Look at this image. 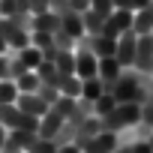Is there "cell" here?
I'll list each match as a JSON object with an SVG mask.
<instances>
[{
  "label": "cell",
  "instance_id": "obj_4",
  "mask_svg": "<svg viewBox=\"0 0 153 153\" xmlns=\"http://www.w3.org/2000/svg\"><path fill=\"white\" fill-rule=\"evenodd\" d=\"M135 45H138V33L126 30L117 36V48H114V60L120 63V69H132L135 63Z\"/></svg>",
  "mask_w": 153,
  "mask_h": 153
},
{
  "label": "cell",
  "instance_id": "obj_33",
  "mask_svg": "<svg viewBox=\"0 0 153 153\" xmlns=\"http://www.w3.org/2000/svg\"><path fill=\"white\" fill-rule=\"evenodd\" d=\"M27 3H30V12H33V15H39V12H48L51 0H27Z\"/></svg>",
  "mask_w": 153,
  "mask_h": 153
},
{
  "label": "cell",
  "instance_id": "obj_40",
  "mask_svg": "<svg viewBox=\"0 0 153 153\" xmlns=\"http://www.w3.org/2000/svg\"><path fill=\"white\" fill-rule=\"evenodd\" d=\"M114 153H129V147H117V150H114Z\"/></svg>",
  "mask_w": 153,
  "mask_h": 153
},
{
  "label": "cell",
  "instance_id": "obj_9",
  "mask_svg": "<svg viewBox=\"0 0 153 153\" xmlns=\"http://www.w3.org/2000/svg\"><path fill=\"white\" fill-rule=\"evenodd\" d=\"M15 108L18 111H24V114H30V117H42L51 105L39 96V93H18V99H15Z\"/></svg>",
  "mask_w": 153,
  "mask_h": 153
},
{
  "label": "cell",
  "instance_id": "obj_30",
  "mask_svg": "<svg viewBox=\"0 0 153 153\" xmlns=\"http://www.w3.org/2000/svg\"><path fill=\"white\" fill-rule=\"evenodd\" d=\"M90 9L99 12L102 18H108V15L114 12V0H90Z\"/></svg>",
  "mask_w": 153,
  "mask_h": 153
},
{
  "label": "cell",
  "instance_id": "obj_20",
  "mask_svg": "<svg viewBox=\"0 0 153 153\" xmlns=\"http://www.w3.org/2000/svg\"><path fill=\"white\" fill-rule=\"evenodd\" d=\"M102 93H105V90H102V81H99V75H96V78H87V81H81V96H84V99L96 102Z\"/></svg>",
  "mask_w": 153,
  "mask_h": 153
},
{
  "label": "cell",
  "instance_id": "obj_23",
  "mask_svg": "<svg viewBox=\"0 0 153 153\" xmlns=\"http://www.w3.org/2000/svg\"><path fill=\"white\" fill-rule=\"evenodd\" d=\"M114 105H117L114 93H102V96H99V99L93 102V114H96V117H105V114H108V111H111Z\"/></svg>",
  "mask_w": 153,
  "mask_h": 153
},
{
  "label": "cell",
  "instance_id": "obj_37",
  "mask_svg": "<svg viewBox=\"0 0 153 153\" xmlns=\"http://www.w3.org/2000/svg\"><path fill=\"white\" fill-rule=\"evenodd\" d=\"M57 153H81L75 144H63V147H57Z\"/></svg>",
  "mask_w": 153,
  "mask_h": 153
},
{
  "label": "cell",
  "instance_id": "obj_15",
  "mask_svg": "<svg viewBox=\"0 0 153 153\" xmlns=\"http://www.w3.org/2000/svg\"><path fill=\"white\" fill-rule=\"evenodd\" d=\"M60 27V18L48 9V12H39V15H33V27L30 30H39V33H54Z\"/></svg>",
  "mask_w": 153,
  "mask_h": 153
},
{
  "label": "cell",
  "instance_id": "obj_38",
  "mask_svg": "<svg viewBox=\"0 0 153 153\" xmlns=\"http://www.w3.org/2000/svg\"><path fill=\"white\" fill-rule=\"evenodd\" d=\"M3 141H6V126L0 123V147H3Z\"/></svg>",
  "mask_w": 153,
  "mask_h": 153
},
{
  "label": "cell",
  "instance_id": "obj_24",
  "mask_svg": "<svg viewBox=\"0 0 153 153\" xmlns=\"http://www.w3.org/2000/svg\"><path fill=\"white\" fill-rule=\"evenodd\" d=\"M51 39H54V45H57L60 51H75V39H72L63 27H57V30L51 33Z\"/></svg>",
  "mask_w": 153,
  "mask_h": 153
},
{
  "label": "cell",
  "instance_id": "obj_26",
  "mask_svg": "<svg viewBox=\"0 0 153 153\" xmlns=\"http://www.w3.org/2000/svg\"><path fill=\"white\" fill-rule=\"evenodd\" d=\"M27 153H57V144L54 141H48V138H33V144L27 147Z\"/></svg>",
  "mask_w": 153,
  "mask_h": 153
},
{
  "label": "cell",
  "instance_id": "obj_2",
  "mask_svg": "<svg viewBox=\"0 0 153 153\" xmlns=\"http://www.w3.org/2000/svg\"><path fill=\"white\" fill-rule=\"evenodd\" d=\"M102 123V132H120L126 126H135L141 123V105L138 102H117L105 117H99Z\"/></svg>",
  "mask_w": 153,
  "mask_h": 153
},
{
  "label": "cell",
  "instance_id": "obj_7",
  "mask_svg": "<svg viewBox=\"0 0 153 153\" xmlns=\"http://www.w3.org/2000/svg\"><path fill=\"white\" fill-rule=\"evenodd\" d=\"M0 36L6 39V45H9L12 51H21V48H27V45H30V30L15 27L9 18H0Z\"/></svg>",
  "mask_w": 153,
  "mask_h": 153
},
{
  "label": "cell",
  "instance_id": "obj_42",
  "mask_svg": "<svg viewBox=\"0 0 153 153\" xmlns=\"http://www.w3.org/2000/svg\"><path fill=\"white\" fill-rule=\"evenodd\" d=\"M24 153H27V150H24Z\"/></svg>",
  "mask_w": 153,
  "mask_h": 153
},
{
  "label": "cell",
  "instance_id": "obj_29",
  "mask_svg": "<svg viewBox=\"0 0 153 153\" xmlns=\"http://www.w3.org/2000/svg\"><path fill=\"white\" fill-rule=\"evenodd\" d=\"M30 45H36V48L42 51V48H51V45H54V39H51V33H39V30H30Z\"/></svg>",
  "mask_w": 153,
  "mask_h": 153
},
{
  "label": "cell",
  "instance_id": "obj_22",
  "mask_svg": "<svg viewBox=\"0 0 153 153\" xmlns=\"http://www.w3.org/2000/svg\"><path fill=\"white\" fill-rule=\"evenodd\" d=\"M15 99H18V87H15V81L3 78V81H0V105H15Z\"/></svg>",
  "mask_w": 153,
  "mask_h": 153
},
{
  "label": "cell",
  "instance_id": "obj_3",
  "mask_svg": "<svg viewBox=\"0 0 153 153\" xmlns=\"http://www.w3.org/2000/svg\"><path fill=\"white\" fill-rule=\"evenodd\" d=\"M96 72H99V57L87 45L75 42V75H78L81 81H87V78H96Z\"/></svg>",
  "mask_w": 153,
  "mask_h": 153
},
{
  "label": "cell",
  "instance_id": "obj_5",
  "mask_svg": "<svg viewBox=\"0 0 153 153\" xmlns=\"http://www.w3.org/2000/svg\"><path fill=\"white\" fill-rule=\"evenodd\" d=\"M126 30H132V12H126V9H114V12L105 18L99 36H105V39H117V36L126 33Z\"/></svg>",
  "mask_w": 153,
  "mask_h": 153
},
{
  "label": "cell",
  "instance_id": "obj_25",
  "mask_svg": "<svg viewBox=\"0 0 153 153\" xmlns=\"http://www.w3.org/2000/svg\"><path fill=\"white\" fill-rule=\"evenodd\" d=\"M51 108H54V111H57V114L66 120V117L75 111V99H72V96H57V102H54Z\"/></svg>",
  "mask_w": 153,
  "mask_h": 153
},
{
  "label": "cell",
  "instance_id": "obj_11",
  "mask_svg": "<svg viewBox=\"0 0 153 153\" xmlns=\"http://www.w3.org/2000/svg\"><path fill=\"white\" fill-rule=\"evenodd\" d=\"M60 126H63V117H60V114H57L54 108H48V111H45V114L39 117V129H36V135H39V138H48V141H51V138L57 135V129H60Z\"/></svg>",
  "mask_w": 153,
  "mask_h": 153
},
{
  "label": "cell",
  "instance_id": "obj_13",
  "mask_svg": "<svg viewBox=\"0 0 153 153\" xmlns=\"http://www.w3.org/2000/svg\"><path fill=\"white\" fill-rule=\"evenodd\" d=\"M96 132H102V123H99V117H96V114H90V117H84V123H81V129H78V135H75V141H72V144L81 150V147H84Z\"/></svg>",
  "mask_w": 153,
  "mask_h": 153
},
{
  "label": "cell",
  "instance_id": "obj_27",
  "mask_svg": "<svg viewBox=\"0 0 153 153\" xmlns=\"http://www.w3.org/2000/svg\"><path fill=\"white\" fill-rule=\"evenodd\" d=\"M24 72H30V69H27V66H24V63H21L18 57H9V69H6V78H9V81H18Z\"/></svg>",
  "mask_w": 153,
  "mask_h": 153
},
{
  "label": "cell",
  "instance_id": "obj_39",
  "mask_svg": "<svg viewBox=\"0 0 153 153\" xmlns=\"http://www.w3.org/2000/svg\"><path fill=\"white\" fill-rule=\"evenodd\" d=\"M6 51H9V45H6V39H3V36H0V54H6Z\"/></svg>",
  "mask_w": 153,
  "mask_h": 153
},
{
  "label": "cell",
  "instance_id": "obj_21",
  "mask_svg": "<svg viewBox=\"0 0 153 153\" xmlns=\"http://www.w3.org/2000/svg\"><path fill=\"white\" fill-rule=\"evenodd\" d=\"M18 60H21L27 69H36V66L42 63V51H39L36 45H27V48H21V51H18Z\"/></svg>",
  "mask_w": 153,
  "mask_h": 153
},
{
  "label": "cell",
  "instance_id": "obj_35",
  "mask_svg": "<svg viewBox=\"0 0 153 153\" xmlns=\"http://www.w3.org/2000/svg\"><path fill=\"white\" fill-rule=\"evenodd\" d=\"M6 69H9V54H0V81L6 78Z\"/></svg>",
  "mask_w": 153,
  "mask_h": 153
},
{
  "label": "cell",
  "instance_id": "obj_8",
  "mask_svg": "<svg viewBox=\"0 0 153 153\" xmlns=\"http://www.w3.org/2000/svg\"><path fill=\"white\" fill-rule=\"evenodd\" d=\"M120 63L114 60V57H99V81H102V90L105 93H111L114 90V84H117V78H120Z\"/></svg>",
  "mask_w": 153,
  "mask_h": 153
},
{
  "label": "cell",
  "instance_id": "obj_31",
  "mask_svg": "<svg viewBox=\"0 0 153 153\" xmlns=\"http://www.w3.org/2000/svg\"><path fill=\"white\" fill-rule=\"evenodd\" d=\"M36 93H39L48 105H54V102H57V96H60V93H57V87H48V84H39V90H36Z\"/></svg>",
  "mask_w": 153,
  "mask_h": 153
},
{
  "label": "cell",
  "instance_id": "obj_36",
  "mask_svg": "<svg viewBox=\"0 0 153 153\" xmlns=\"http://www.w3.org/2000/svg\"><path fill=\"white\" fill-rule=\"evenodd\" d=\"M72 3V9L75 12H84V9H90V0H69Z\"/></svg>",
  "mask_w": 153,
  "mask_h": 153
},
{
  "label": "cell",
  "instance_id": "obj_6",
  "mask_svg": "<svg viewBox=\"0 0 153 153\" xmlns=\"http://www.w3.org/2000/svg\"><path fill=\"white\" fill-rule=\"evenodd\" d=\"M135 72L141 75H153V36H138V45H135V63H132Z\"/></svg>",
  "mask_w": 153,
  "mask_h": 153
},
{
  "label": "cell",
  "instance_id": "obj_18",
  "mask_svg": "<svg viewBox=\"0 0 153 153\" xmlns=\"http://www.w3.org/2000/svg\"><path fill=\"white\" fill-rule=\"evenodd\" d=\"M33 72L39 75V81H42V84H48V87H57V75H60V72H57V66H54V63H45V60H42V63H39Z\"/></svg>",
  "mask_w": 153,
  "mask_h": 153
},
{
  "label": "cell",
  "instance_id": "obj_34",
  "mask_svg": "<svg viewBox=\"0 0 153 153\" xmlns=\"http://www.w3.org/2000/svg\"><path fill=\"white\" fill-rule=\"evenodd\" d=\"M15 12V0H0V18H9Z\"/></svg>",
  "mask_w": 153,
  "mask_h": 153
},
{
  "label": "cell",
  "instance_id": "obj_28",
  "mask_svg": "<svg viewBox=\"0 0 153 153\" xmlns=\"http://www.w3.org/2000/svg\"><path fill=\"white\" fill-rule=\"evenodd\" d=\"M6 132H9V138H15L24 150H27V147L33 144V138H36V132H27V129H6Z\"/></svg>",
  "mask_w": 153,
  "mask_h": 153
},
{
  "label": "cell",
  "instance_id": "obj_32",
  "mask_svg": "<svg viewBox=\"0 0 153 153\" xmlns=\"http://www.w3.org/2000/svg\"><path fill=\"white\" fill-rule=\"evenodd\" d=\"M129 153H153V147H150V141L138 138L135 144H129Z\"/></svg>",
  "mask_w": 153,
  "mask_h": 153
},
{
  "label": "cell",
  "instance_id": "obj_12",
  "mask_svg": "<svg viewBox=\"0 0 153 153\" xmlns=\"http://www.w3.org/2000/svg\"><path fill=\"white\" fill-rule=\"evenodd\" d=\"M132 33H138V36L153 33V3L138 9V12H132Z\"/></svg>",
  "mask_w": 153,
  "mask_h": 153
},
{
  "label": "cell",
  "instance_id": "obj_41",
  "mask_svg": "<svg viewBox=\"0 0 153 153\" xmlns=\"http://www.w3.org/2000/svg\"><path fill=\"white\" fill-rule=\"evenodd\" d=\"M147 141H150V147H153V132H150V138H147Z\"/></svg>",
  "mask_w": 153,
  "mask_h": 153
},
{
  "label": "cell",
  "instance_id": "obj_17",
  "mask_svg": "<svg viewBox=\"0 0 153 153\" xmlns=\"http://www.w3.org/2000/svg\"><path fill=\"white\" fill-rule=\"evenodd\" d=\"M54 66H57V72H63V75H75V51H60V48H57Z\"/></svg>",
  "mask_w": 153,
  "mask_h": 153
},
{
  "label": "cell",
  "instance_id": "obj_16",
  "mask_svg": "<svg viewBox=\"0 0 153 153\" xmlns=\"http://www.w3.org/2000/svg\"><path fill=\"white\" fill-rule=\"evenodd\" d=\"M81 24H84V33H93V36H99V33H102V24H105V18H102L99 12H93V9H84V12H81Z\"/></svg>",
  "mask_w": 153,
  "mask_h": 153
},
{
  "label": "cell",
  "instance_id": "obj_19",
  "mask_svg": "<svg viewBox=\"0 0 153 153\" xmlns=\"http://www.w3.org/2000/svg\"><path fill=\"white\" fill-rule=\"evenodd\" d=\"M39 84H42V81H39V75H36L33 69H30V72H24L21 78L15 81V87H18V93H36V90H39Z\"/></svg>",
  "mask_w": 153,
  "mask_h": 153
},
{
  "label": "cell",
  "instance_id": "obj_14",
  "mask_svg": "<svg viewBox=\"0 0 153 153\" xmlns=\"http://www.w3.org/2000/svg\"><path fill=\"white\" fill-rule=\"evenodd\" d=\"M57 93L60 96H72V99H78L81 96V78L78 75H57Z\"/></svg>",
  "mask_w": 153,
  "mask_h": 153
},
{
  "label": "cell",
  "instance_id": "obj_1",
  "mask_svg": "<svg viewBox=\"0 0 153 153\" xmlns=\"http://www.w3.org/2000/svg\"><path fill=\"white\" fill-rule=\"evenodd\" d=\"M147 81H150V75H141L135 69H123L111 93H114L117 102H138L141 105L144 96H147Z\"/></svg>",
  "mask_w": 153,
  "mask_h": 153
},
{
  "label": "cell",
  "instance_id": "obj_10",
  "mask_svg": "<svg viewBox=\"0 0 153 153\" xmlns=\"http://www.w3.org/2000/svg\"><path fill=\"white\" fill-rule=\"evenodd\" d=\"M120 144H117V132H96L84 147L81 153H114Z\"/></svg>",
  "mask_w": 153,
  "mask_h": 153
}]
</instances>
